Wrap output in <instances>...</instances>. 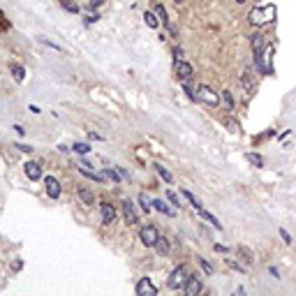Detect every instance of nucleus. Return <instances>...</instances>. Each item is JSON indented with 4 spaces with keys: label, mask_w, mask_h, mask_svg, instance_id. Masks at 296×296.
I'll list each match as a JSON object with an SVG mask.
<instances>
[{
    "label": "nucleus",
    "mask_w": 296,
    "mask_h": 296,
    "mask_svg": "<svg viewBox=\"0 0 296 296\" xmlns=\"http://www.w3.org/2000/svg\"><path fill=\"white\" fill-rule=\"evenodd\" d=\"M278 16V7L273 5V2H269V5H257L255 9H250L248 14V21H250V26H255V28H262V26H269V23H273Z\"/></svg>",
    "instance_id": "obj_1"
},
{
    "label": "nucleus",
    "mask_w": 296,
    "mask_h": 296,
    "mask_svg": "<svg viewBox=\"0 0 296 296\" xmlns=\"http://www.w3.org/2000/svg\"><path fill=\"white\" fill-rule=\"evenodd\" d=\"M273 56H276V47L273 44H264V49L255 56V63H257V70L262 74H273Z\"/></svg>",
    "instance_id": "obj_2"
},
{
    "label": "nucleus",
    "mask_w": 296,
    "mask_h": 296,
    "mask_svg": "<svg viewBox=\"0 0 296 296\" xmlns=\"http://www.w3.org/2000/svg\"><path fill=\"white\" fill-rule=\"evenodd\" d=\"M197 102H202V104H209V107H218L220 104V95L213 90L211 86H199L197 88Z\"/></svg>",
    "instance_id": "obj_3"
},
{
    "label": "nucleus",
    "mask_w": 296,
    "mask_h": 296,
    "mask_svg": "<svg viewBox=\"0 0 296 296\" xmlns=\"http://www.w3.org/2000/svg\"><path fill=\"white\" fill-rule=\"evenodd\" d=\"M188 269L185 266H176L174 271H171V276H169L167 285H169V290H183V285H185V280H188Z\"/></svg>",
    "instance_id": "obj_4"
},
{
    "label": "nucleus",
    "mask_w": 296,
    "mask_h": 296,
    "mask_svg": "<svg viewBox=\"0 0 296 296\" xmlns=\"http://www.w3.org/2000/svg\"><path fill=\"white\" fill-rule=\"evenodd\" d=\"M157 238H160V231H157L153 224H144V227L139 229V241H142L146 248H155Z\"/></svg>",
    "instance_id": "obj_5"
},
{
    "label": "nucleus",
    "mask_w": 296,
    "mask_h": 296,
    "mask_svg": "<svg viewBox=\"0 0 296 296\" xmlns=\"http://www.w3.org/2000/svg\"><path fill=\"white\" fill-rule=\"evenodd\" d=\"M174 74H176V79H181V81H188L195 76V70H192V65H190L185 58L183 61H174Z\"/></svg>",
    "instance_id": "obj_6"
},
{
    "label": "nucleus",
    "mask_w": 296,
    "mask_h": 296,
    "mask_svg": "<svg viewBox=\"0 0 296 296\" xmlns=\"http://www.w3.org/2000/svg\"><path fill=\"white\" fill-rule=\"evenodd\" d=\"M204 285H202V278L195 276V273H190L188 280H185V285H183V292H185V296H197L202 294Z\"/></svg>",
    "instance_id": "obj_7"
},
{
    "label": "nucleus",
    "mask_w": 296,
    "mask_h": 296,
    "mask_svg": "<svg viewBox=\"0 0 296 296\" xmlns=\"http://www.w3.org/2000/svg\"><path fill=\"white\" fill-rule=\"evenodd\" d=\"M123 218H125V222H128L130 227H135L137 222H139V213H137L132 202H123Z\"/></svg>",
    "instance_id": "obj_8"
},
{
    "label": "nucleus",
    "mask_w": 296,
    "mask_h": 296,
    "mask_svg": "<svg viewBox=\"0 0 296 296\" xmlns=\"http://www.w3.org/2000/svg\"><path fill=\"white\" fill-rule=\"evenodd\" d=\"M44 185H47V195L51 197V199H58V197H61L63 188H61V183H58L56 176H47V178H44Z\"/></svg>",
    "instance_id": "obj_9"
},
{
    "label": "nucleus",
    "mask_w": 296,
    "mask_h": 296,
    "mask_svg": "<svg viewBox=\"0 0 296 296\" xmlns=\"http://www.w3.org/2000/svg\"><path fill=\"white\" fill-rule=\"evenodd\" d=\"M238 83H241V88L245 90L248 95H252L255 93V88H257V81H255V76H252V72H243L241 76H238Z\"/></svg>",
    "instance_id": "obj_10"
},
{
    "label": "nucleus",
    "mask_w": 296,
    "mask_h": 296,
    "mask_svg": "<svg viewBox=\"0 0 296 296\" xmlns=\"http://www.w3.org/2000/svg\"><path fill=\"white\" fill-rule=\"evenodd\" d=\"M135 292L139 296H155V294H157V287H155V285L150 283L148 278H142V280L137 283V290Z\"/></svg>",
    "instance_id": "obj_11"
},
{
    "label": "nucleus",
    "mask_w": 296,
    "mask_h": 296,
    "mask_svg": "<svg viewBox=\"0 0 296 296\" xmlns=\"http://www.w3.org/2000/svg\"><path fill=\"white\" fill-rule=\"evenodd\" d=\"M100 216H102V224H111V222L116 220V209H114V204L102 202V204H100Z\"/></svg>",
    "instance_id": "obj_12"
},
{
    "label": "nucleus",
    "mask_w": 296,
    "mask_h": 296,
    "mask_svg": "<svg viewBox=\"0 0 296 296\" xmlns=\"http://www.w3.org/2000/svg\"><path fill=\"white\" fill-rule=\"evenodd\" d=\"M23 171H26V176L30 181H40L42 178V167L37 162H26V164H23Z\"/></svg>",
    "instance_id": "obj_13"
},
{
    "label": "nucleus",
    "mask_w": 296,
    "mask_h": 296,
    "mask_svg": "<svg viewBox=\"0 0 296 296\" xmlns=\"http://www.w3.org/2000/svg\"><path fill=\"white\" fill-rule=\"evenodd\" d=\"M76 197H79L81 204H86V206H93V204H95L93 190H88L86 185H79V188H76Z\"/></svg>",
    "instance_id": "obj_14"
},
{
    "label": "nucleus",
    "mask_w": 296,
    "mask_h": 296,
    "mask_svg": "<svg viewBox=\"0 0 296 296\" xmlns=\"http://www.w3.org/2000/svg\"><path fill=\"white\" fill-rule=\"evenodd\" d=\"M236 255H238V259H241V262L245 264L248 269L255 264V257H252V252H250L248 248H243V245H238V248H236Z\"/></svg>",
    "instance_id": "obj_15"
},
{
    "label": "nucleus",
    "mask_w": 296,
    "mask_h": 296,
    "mask_svg": "<svg viewBox=\"0 0 296 296\" xmlns=\"http://www.w3.org/2000/svg\"><path fill=\"white\" fill-rule=\"evenodd\" d=\"M250 44H252V54L257 56L264 49V44H266V35L255 33V35H252V40H250Z\"/></svg>",
    "instance_id": "obj_16"
},
{
    "label": "nucleus",
    "mask_w": 296,
    "mask_h": 296,
    "mask_svg": "<svg viewBox=\"0 0 296 296\" xmlns=\"http://www.w3.org/2000/svg\"><path fill=\"white\" fill-rule=\"evenodd\" d=\"M153 167H155V171L160 174V178H162V181H164V183H167V185H171V183H174V176H171V171H169L167 167H162L160 162H155Z\"/></svg>",
    "instance_id": "obj_17"
},
{
    "label": "nucleus",
    "mask_w": 296,
    "mask_h": 296,
    "mask_svg": "<svg viewBox=\"0 0 296 296\" xmlns=\"http://www.w3.org/2000/svg\"><path fill=\"white\" fill-rule=\"evenodd\" d=\"M155 250H157L160 255H169V252H171V241H169L167 236H160L157 243H155Z\"/></svg>",
    "instance_id": "obj_18"
},
{
    "label": "nucleus",
    "mask_w": 296,
    "mask_h": 296,
    "mask_svg": "<svg viewBox=\"0 0 296 296\" xmlns=\"http://www.w3.org/2000/svg\"><path fill=\"white\" fill-rule=\"evenodd\" d=\"M222 125H224L229 132H241V123L236 121V118H231V116H224V118H222Z\"/></svg>",
    "instance_id": "obj_19"
},
{
    "label": "nucleus",
    "mask_w": 296,
    "mask_h": 296,
    "mask_svg": "<svg viewBox=\"0 0 296 296\" xmlns=\"http://www.w3.org/2000/svg\"><path fill=\"white\" fill-rule=\"evenodd\" d=\"M199 216H202L206 222H211V224H213V227H216V229H222V222L218 220V218L213 216V213H209V211H206V209H199Z\"/></svg>",
    "instance_id": "obj_20"
},
{
    "label": "nucleus",
    "mask_w": 296,
    "mask_h": 296,
    "mask_svg": "<svg viewBox=\"0 0 296 296\" xmlns=\"http://www.w3.org/2000/svg\"><path fill=\"white\" fill-rule=\"evenodd\" d=\"M153 209L155 211H160V213H167V216H174L176 211L169 206V204H164L162 199H153Z\"/></svg>",
    "instance_id": "obj_21"
},
{
    "label": "nucleus",
    "mask_w": 296,
    "mask_h": 296,
    "mask_svg": "<svg viewBox=\"0 0 296 296\" xmlns=\"http://www.w3.org/2000/svg\"><path fill=\"white\" fill-rule=\"evenodd\" d=\"M197 88H199V86H195V83H192V79L183 81V90L188 93V97H190V100H195V102H197Z\"/></svg>",
    "instance_id": "obj_22"
},
{
    "label": "nucleus",
    "mask_w": 296,
    "mask_h": 296,
    "mask_svg": "<svg viewBox=\"0 0 296 296\" xmlns=\"http://www.w3.org/2000/svg\"><path fill=\"white\" fill-rule=\"evenodd\" d=\"M220 100L224 102V109H227V111H234V109H236V104H234V97H231V93H229V90H222Z\"/></svg>",
    "instance_id": "obj_23"
},
{
    "label": "nucleus",
    "mask_w": 296,
    "mask_h": 296,
    "mask_svg": "<svg viewBox=\"0 0 296 296\" xmlns=\"http://www.w3.org/2000/svg\"><path fill=\"white\" fill-rule=\"evenodd\" d=\"M102 174H104V178H107V181H111V183H121V174H118V171H116V167H111V169H104V171H102Z\"/></svg>",
    "instance_id": "obj_24"
},
{
    "label": "nucleus",
    "mask_w": 296,
    "mask_h": 296,
    "mask_svg": "<svg viewBox=\"0 0 296 296\" xmlns=\"http://www.w3.org/2000/svg\"><path fill=\"white\" fill-rule=\"evenodd\" d=\"M144 21H146L148 28H157V26H160V19H157V14H155V12H146V14H144Z\"/></svg>",
    "instance_id": "obj_25"
},
{
    "label": "nucleus",
    "mask_w": 296,
    "mask_h": 296,
    "mask_svg": "<svg viewBox=\"0 0 296 296\" xmlns=\"http://www.w3.org/2000/svg\"><path fill=\"white\" fill-rule=\"evenodd\" d=\"M245 160H248L252 167H264V157L257 153H245Z\"/></svg>",
    "instance_id": "obj_26"
},
{
    "label": "nucleus",
    "mask_w": 296,
    "mask_h": 296,
    "mask_svg": "<svg viewBox=\"0 0 296 296\" xmlns=\"http://www.w3.org/2000/svg\"><path fill=\"white\" fill-rule=\"evenodd\" d=\"M155 14H157V19L162 21V23H164V26L169 28V14H167V9H164V7L162 5H155V9H153Z\"/></svg>",
    "instance_id": "obj_27"
},
{
    "label": "nucleus",
    "mask_w": 296,
    "mask_h": 296,
    "mask_svg": "<svg viewBox=\"0 0 296 296\" xmlns=\"http://www.w3.org/2000/svg\"><path fill=\"white\" fill-rule=\"evenodd\" d=\"M9 70H12V74H14V79H16V81H23V79H26V70L21 68V65L12 63V65H9Z\"/></svg>",
    "instance_id": "obj_28"
},
{
    "label": "nucleus",
    "mask_w": 296,
    "mask_h": 296,
    "mask_svg": "<svg viewBox=\"0 0 296 296\" xmlns=\"http://www.w3.org/2000/svg\"><path fill=\"white\" fill-rule=\"evenodd\" d=\"M72 150H74V153H79V155H86V153H90V150H93V148H90V144H83V142H74Z\"/></svg>",
    "instance_id": "obj_29"
},
{
    "label": "nucleus",
    "mask_w": 296,
    "mask_h": 296,
    "mask_svg": "<svg viewBox=\"0 0 296 296\" xmlns=\"http://www.w3.org/2000/svg\"><path fill=\"white\" fill-rule=\"evenodd\" d=\"M183 197H185V199H188V202L192 204V206H195L197 211H199V209H204V206H202V202H199V199H197V197L192 195V192H190V190H185V188H183Z\"/></svg>",
    "instance_id": "obj_30"
},
{
    "label": "nucleus",
    "mask_w": 296,
    "mask_h": 296,
    "mask_svg": "<svg viewBox=\"0 0 296 296\" xmlns=\"http://www.w3.org/2000/svg\"><path fill=\"white\" fill-rule=\"evenodd\" d=\"M167 202L174 206V209H181L183 204H181V199H178V195H176L174 190H167Z\"/></svg>",
    "instance_id": "obj_31"
},
{
    "label": "nucleus",
    "mask_w": 296,
    "mask_h": 296,
    "mask_svg": "<svg viewBox=\"0 0 296 296\" xmlns=\"http://www.w3.org/2000/svg\"><path fill=\"white\" fill-rule=\"evenodd\" d=\"M61 7L65 9V12H70V14L79 12V5H76V2H72V0H61Z\"/></svg>",
    "instance_id": "obj_32"
},
{
    "label": "nucleus",
    "mask_w": 296,
    "mask_h": 296,
    "mask_svg": "<svg viewBox=\"0 0 296 296\" xmlns=\"http://www.w3.org/2000/svg\"><path fill=\"white\" fill-rule=\"evenodd\" d=\"M139 204H142V209L146 211V213H150V211H153V199H148L144 192L139 195Z\"/></svg>",
    "instance_id": "obj_33"
},
{
    "label": "nucleus",
    "mask_w": 296,
    "mask_h": 296,
    "mask_svg": "<svg viewBox=\"0 0 296 296\" xmlns=\"http://www.w3.org/2000/svg\"><path fill=\"white\" fill-rule=\"evenodd\" d=\"M224 262H227V266H229V269L238 271V273H243V271L248 269V266H245V264H243V262H236V259H224Z\"/></svg>",
    "instance_id": "obj_34"
},
{
    "label": "nucleus",
    "mask_w": 296,
    "mask_h": 296,
    "mask_svg": "<svg viewBox=\"0 0 296 296\" xmlns=\"http://www.w3.org/2000/svg\"><path fill=\"white\" fill-rule=\"evenodd\" d=\"M199 266H202V269L206 271V273H209V276H211V273H213V266H211V264L206 262V259H204V257H199Z\"/></svg>",
    "instance_id": "obj_35"
},
{
    "label": "nucleus",
    "mask_w": 296,
    "mask_h": 296,
    "mask_svg": "<svg viewBox=\"0 0 296 296\" xmlns=\"http://www.w3.org/2000/svg\"><path fill=\"white\" fill-rule=\"evenodd\" d=\"M40 42H42V44H47V47H51V49H56V51H63V49L58 47V44H56V42H49L47 37H40Z\"/></svg>",
    "instance_id": "obj_36"
},
{
    "label": "nucleus",
    "mask_w": 296,
    "mask_h": 296,
    "mask_svg": "<svg viewBox=\"0 0 296 296\" xmlns=\"http://www.w3.org/2000/svg\"><path fill=\"white\" fill-rule=\"evenodd\" d=\"M174 58H176V61H183V58H185V56H183V49H181V47L174 49Z\"/></svg>",
    "instance_id": "obj_37"
},
{
    "label": "nucleus",
    "mask_w": 296,
    "mask_h": 296,
    "mask_svg": "<svg viewBox=\"0 0 296 296\" xmlns=\"http://www.w3.org/2000/svg\"><path fill=\"white\" fill-rule=\"evenodd\" d=\"M280 236H283V241H285V243H292V236L287 234V229H280Z\"/></svg>",
    "instance_id": "obj_38"
},
{
    "label": "nucleus",
    "mask_w": 296,
    "mask_h": 296,
    "mask_svg": "<svg viewBox=\"0 0 296 296\" xmlns=\"http://www.w3.org/2000/svg\"><path fill=\"white\" fill-rule=\"evenodd\" d=\"M16 148H19V150H23V153H30V150H33L28 144H16Z\"/></svg>",
    "instance_id": "obj_39"
},
{
    "label": "nucleus",
    "mask_w": 296,
    "mask_h": 296,
    "mask_svg": "<svg viewBox=\"0 0 296 296\" xmlns=\"http://www.w3.org/2000/svg\"><path fill=\"white\" fill-rule=\"evenodd\" d=\"M88 2H90V7H93V9H97V7H100L104 0H88Z\"/></svg>",
    "instance_id": "obj_40"
},
{
    "label": "nucleus",
    "mask_w": 296,
    "mask_h": 296,
    "mask_svg": "<svg viewBox=\"0 0 296 296\" xmlns=\"http://www.w3.org/2000/svg\"><path fill=\"white\" fill-rule=\"evenodd\" d=\"M100 19V16H97V14H90V16H86V23H95V21Z\"/></svg>",
    "instance_id": "obj_41"
},
{
    "label": "nucleus",
    "mask_w": 296,
    "mask_h": 296,
    "mask_svg": "<svg viewBox=\"0 0 296 296\" xmlns=\"http://www.w3.org/2000/svg\"><path fill=\"white\" fill-rule=\"evenodd\" d=\"M14 130H16V132H19V137H21V135H26V130L21 128V125H14Z\"/></svg>",
    "instance_id": "obj_42"
},
{
    "label": "nucleus",
    "mask_w": 296,
    "mask_h": 296,
    "mask_svg": "<svg viewBox=\"0 0 296 296\" xmlns=\"http://www.w3.org/2000/svg\"><path fill=\"white\" fill-rule=\"evenodd\" d=\"M216 252H222V255H224V252H227V248H224V245H216Z\"/></svg>",
    "instance_id": "obj_43"
},
{
    "label": "nucleus",
    "mask_w": 296,
    "mask_h": 296,
    "mask_svg": "<svg viewBox=\"0 0 296 296\" xmlns=\"http://www.w3.org/2000/svg\"><path fill=\"white\" fill-rule=\"evenodd\" d=\"M234 2H238V5H243V2H245V0H234Z\"/></svg>",
    "instance_id": "obj_44"
},
{
    "label": "nucleus",
    "mask_w": 296,
    "mask_h": 296,
    "mask_svg": "<svg viewBox=\"0 0 296 296\" xmlns=\"http://www.w3.org/2000/svg\"><path fill=\"white\" fill-rule=\"evenodd\" d=\"M174 2H176V5H181V2H183V0H174Z\"/></svg>",
    "instance_id": "obj_45"
}]
</instances>
